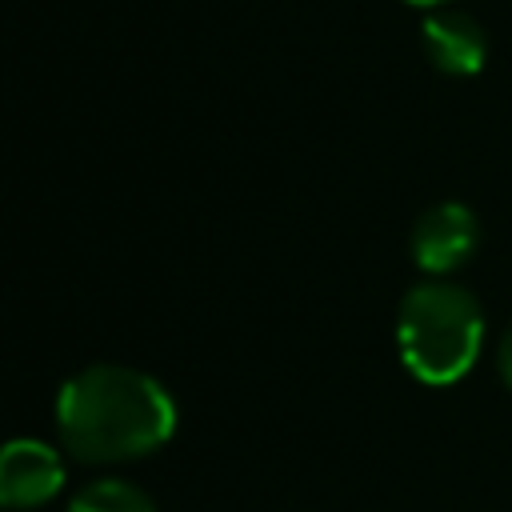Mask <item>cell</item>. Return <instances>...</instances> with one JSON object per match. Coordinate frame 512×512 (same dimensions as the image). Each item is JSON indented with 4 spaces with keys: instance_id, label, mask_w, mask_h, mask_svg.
<instances>
[{
    "instance_id": "3",
    "label": "cell",
    "mask_w": 512,
    "mask_h": 512,
    "mask_svg": "<svg viewBox=\"0 0 512 512\" xmlns=\"http://www.w3.org/2000/svg\"><path fill=\"white\" fill-rule=\"evenodd\" d=\"M480 244V224L472 216L468 204L460 200H444L432 204L416 224H412V260L416 268H424L428 276H448L456 272Z\"/></svg>"
},
{
    "instance_id": "5",
    "label": "cell",
    "mask_w": 512,
    "mask_h": 512,
    "mask_svg": "<svg viewBox=\"0 0 512 512\" xmlns=\"http://www.w3.org/2000/svg\"><path fill=\"white\" fill-rule=\"evenodd\" d=\"M420 40H424L428 60L444 76H476L484 68V60H488V36H484V28L472 16L452 12V8L424 16Z\"/></svg>"
},
{
    "instance_id": "1",
    "label": "cell",
    "mask_w": 512,
    "mask_h": 512,
    "mask_svg": "<svg viewBox=\"0 0 512 512\" xmlns=\"http://www.w3.org/2000/svg\"><path fill=\"white\" fill-rule=\"evenodd\" d=\"M176 428L168 388L124 364H92L56 392L60 444L84 464L136 460L160 448Z\"/></svg>"
},
{
    "instance_id": "6",
    "label": "cell",
    "mask_w": 512,
    "mask_h": 512,
    "mask_svg": "<svg viewBox=\"0 0 512 512\" xmlns=\"http://www.w3.org/2000/svg\"><path fill=\"white\" fill-rule=\"evenodd\" d=\"M68 512H156V504L136 484H128L120 476H104V480L84 484L72 496Z\"/></svg>"
},
{
    "instance_id": "8",
    "label": "cell",
    "mask_w": 512,
    "mask_h": 512,
    "mask_svg": "<svg viewBox=\"0 0 512 512\" xmlns=\"http://www.w3.org/2000/svg\"><path fill=\"white\" fill-rule=\"evenodd\" d=\"M404 4H412V8H440V4H448V0H404Z\"/></svg>"
},
{
    "instance_id": "4",
    "label": "cell",
    "mask_w": 512,
    "mask_h": 512,
    "mask_svg": "<svg viewBox=\"0 0 512 512\" xmlns=\"http://www.w3.org/2000/svg\"><path fill=\"white\" fill-rule=\"evenodd\" d=\"M64 488V460L44 440H8L0 452V500L4 508L48 504Z\"/></svg>"
},
{
    "instance_id": "7",
    "label": "cell",
    "mask_w": 512,
    "mask_h": 512,
    "mask_svg": "<svg viewBox=\"0 0 512 512\" xmlns=\"http://www.w3.org/2000/svg\"><path fill=\"white\" fill-rule=\"evenodd\" d=\"M496 364H500V376H504V384L512 388V328H508V332H504V340H500Z\"/></svg>"
},
{
    "instance_id": "2",
    "label": "cell",
    "mask_w": 512,
    "mask_h": 512,
    "mask_svg": "<svg viewBox=\"0 0 512 512\" xmlns=\"http://www.w3.org/2000/svg\"><path fill=\"white\" fill-rule=\"evenodd\" d=\"M484 312L468 288L448 280L412 284L396 308V348L404 368L432 388L456 384L480 356Z\"/></svg>"
}]
</instances>
